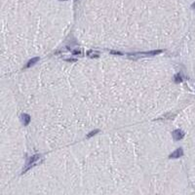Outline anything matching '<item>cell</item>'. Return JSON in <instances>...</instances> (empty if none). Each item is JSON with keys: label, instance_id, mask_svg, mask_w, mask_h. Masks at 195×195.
Segmentation results:
<instances>
[{"label": "cell", "instance_id": "4", "mask_svg": "<svg viewBox=\"0 0 195 195\" xmlns=\"http://www.w3.org/2000/svg\"><path fill=\"white\" fill-rule=\"evenodd\" d=\"M183 154V151H182V148L180 147V148H177L173 153L170 154V158H179V157H181Z\"/></svg>", "mask_w": 195, "mask_h": 195}, {"label": "cell", "instance_id": "6", "mask_svg": "<svg viewBox=\"0 0 195 195\" xmlns=\"http://www.w3.org/2000/svg\"><path fill=\"white\" fill-rule=\"evenodd\" d=\"M40 59L38 58V57H36V58H32L31 60H29L28 61V63L26 64V66L25 67H27V68H28V67H30V66H32V65H34L38 60H39Z\"/></svg>", "mask_w": 195, "mask_h": 195}, {"label": "cell", "instance_id": "13", "mask_svg": "<svg viewBox=\"0 0 195 195\" xmlns=\"http://www.w3.org/2000/svg\"><path fill=\"white\" fill-rule=\"evenodd\" d=\"M192 8H193V9H195V2L193 3V4H192Z\"/></svg>", "mask_w": 195, "mask_h": 195}, {"label": "cell", "instance_id": "2", "mask_svg": "<svg viewBox=\"0 0 195 195\" xmlns=\"http://www.w3.org/2000/svg\"><path fill=\"white\" fill-rule=\"evenodd\" d=\"M161 53H162L161 50H155V51H149V52H140V53H137L135 55H139V56H144V57H152V56L159 55Z\"/></svg>", "mask_w": 195, "mask_h": 195}, {"label": "cell", "instance_id": "11", "mask_svg": "<svg viewBox=\"0 0 195 195\" xmlns=\"http://www.w3.org/2000/svg\"><path fill=\"white\" fill-rule=\"evenodd\" d=\"M72 54H73V55H81V52H80L79 50H74V51L72 52Z\"/></svg>", "mask_w": 195, "mask_h": 195}, {"label": "cell", "instance_id": "8", "mask_svg": "<svg viewBox=\"0 0 195 195\" xmlns=\"http://www.w3.org/2000/svg\"><path fill=\"white\" fill-rule=\"evenodd\" d=\"M87 55L90 57V58H99V56H100L99 53H94L93 51H89L87 53Z\"/></svg>", "mask_w": 195, "mask_h": 195}, {"label": "cell", "instance_id": "10", "mask_svg": "<svg viewBox=\"0 0 195 195\" xmlns=\"http://www.w3.org/2000/svg\"><path fill=\"white\" fill-rule=\"evenodd\" d=\"M110 54H112V55H118V56H122L123 55L121 52H117V51H110Z\"/></svg>", "mask_w": 195, "mask_h": 195}, {"label": "cell", "instance_id": "12", "mask_svg": "<svg viewBox=\"0 0 195 195\" xmlns=\"http://www.w3.org/2000/svg\"><path fill=\"white\" fill-rule=\"evenodd\" d=\"M65 60H66V61H70V62H75V61H77L76 59H66Z\"/></svg>", "mask_w": 195, "mask_h": 195}, {"label": "cell", "instance_id": "1", "mask_svg": "<svg viewBox=\"0 0 195 195\" xmlns=\"http://www.w3.org/2000/svg\"><path fill=\"white\" fill-rule=\"evenodd\" d=\"M41 157H42V156H41L40 154H35V155H33V156L29 157L28 163H27V166H26V168L23 170L22 174H25V173H27V172H28L30 168H32L33 166H35V162H36L37 160H39Z\"/></svg>", "mask_w": 195, "mask_h": 195}, {"label": "cell", "instance_id": "5", "mask_svg": "<svg viewBox=\"0 0 195 195\" xmlns=\"http://www.w3.org/2000/svg\"><path fill=\"white\" fill-rule=\"evenodd\" d=\"M21 120H22V123L24 124V126H28L30 122V116L27 113H24L21 116Z\"/></svg>", "mask_w": 195, "mask_h": 195}, {"label": "cell", "instance_id": "3", "mask_svg": "<svg viewBox=\"0 0 195 195\" xmlns=\"http://www.w3.org/2000/svg\"><path fill=\"white\" fill-rule=\"evenodd\" d=\"M172 134H173V138H174L175 140H180V139H181L184 137V133L181 130H180V129L175 130Z\"/></svg>", "mask_w": 195, "mask_h": 195}, {"label": "cell", "instance_id": "9", "mask_svg": "<svg viewBox=\"0 0 195 195\" xmlns=\"http://www.w3.org/2000/svg\"><path fill=\"white\" fill-rule=\"evenodd\" d=\"M100 131L99 130H95V131H92V132H90L88 135H87V138H91V137H93V136H95L97 133H99Z\"/></svg>", "mask_w": 195, "mask_h": 195}, {"label": "cell", "instance_id": "7", "mask_svg": "<svg viewBox=\"0 0 195 195\" xmlns=\"http://www.w3.org/2000/svg\"><path fill=\"white\" fill-rule=\"evenodd\" d=\"M181 81H182V76H181L180 73L176 74V75H175V82H176V83H180Z\"/></svg>", "mask_w": 195, "mask_h": 195}, {"label": "cell", "instance_id": "14", "mask_svg": "<svg viewBox=\"0 0 195 195\" xmlns=\"http://www.w3.org/2000/svg\"><path fill=\"white\" fill-rule=\"evenodd\" d=\"M62 1H64V0H62Z\"/></svg>", "mask_w": 195, "mask_h": 195}]
</instances>
